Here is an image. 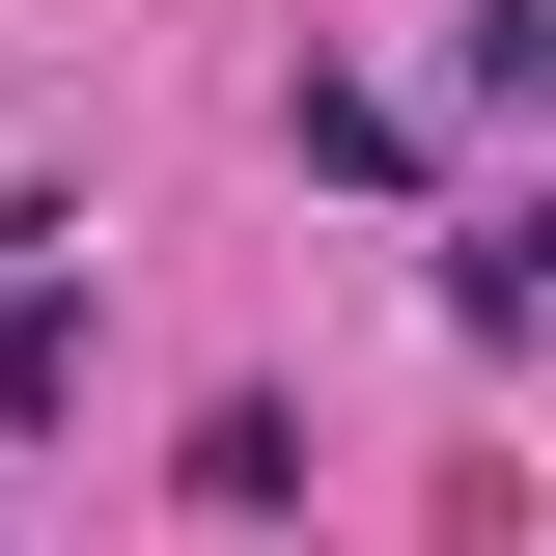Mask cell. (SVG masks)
<instances>
[{
	"label": "cell",
	"instance_id": "2",
	"mask_svg": "<svg viewBox=\"0 0 556 556\" xmlns=\"http://www.w3.org/2000/svg\"><path fill=\"white\" fill-rule=\"evenodd\" d=\"M445 306H473V334H556V195H501L473 251H445Z\"/></svg>",
	"mask_w": 556,
	"mask_h": 556
},
{
	"label": "cell",
	"instance_id": "1",
	"mask_svg": "<svg viewBox=\"0 0 556 556\" xmlns=\"http://www.w3.org/2000/svg\"><path fill=\"white\" fill-rule=\"evenodd\" d=\"M28 417H84V278H0V445Z\"/></svg>",
	"mask_w": 556,
	"mask_h": 556
},
{
	"label": "cell",
	"instance_id": "3",
	"mask_svg": "<svg viewBox=\"0 0 556 556\" xmlns=\"http://www.w3.org/2000/svg\"><path fill=\"white\" fill-rule=\"evenodd\" d=\"M195 501H223V529H251V501H306V417H278V390H223V417H195Z\"/></svg>",
	"mask_w": 556,
	"mask_h": 556
},
{
	"label": "cell",
	"instance_id": "4",
	"mask_svg": "<svg viewBox=\"0 0 556 556\" xmlns=\"http://www.w3.org/2000/svg\"><path fill=\"white\" fill-rule=\"evenodd\" d=\"M445 84H473V112H529V84H556V0H473V28H445Z\"/></svg>",
	"mask_w": 556,
	"mask_h": 556
}]
</instances>
